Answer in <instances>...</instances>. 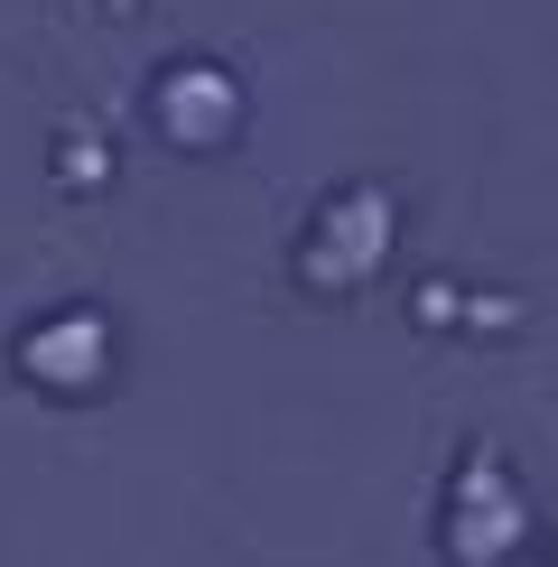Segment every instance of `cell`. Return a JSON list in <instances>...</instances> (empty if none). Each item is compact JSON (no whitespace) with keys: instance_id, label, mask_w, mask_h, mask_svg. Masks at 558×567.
Listing matches in <instances>:
<instances>
[{"instance_id":"2","label":"cell","mask_w":558,"mask_h":567,"mask_svg":"<svg viewBox=\"0 0 558 567\" xmlns=\"http://www.w3.org/2000/svg\"><path fill=\"white\" fill-rule=\"evenodd\" d=\"M437 549H447V567H512L530 549V503L503 475L494 446H465V465L447 484V512H437Z\"/></svg>"},{"instance_id":"5","label":"cell","mask_w":558,"mask_h":567,"mask_svg":"<svg viewBox=\"0 0 558 567\" xmlns=\"http://www.w3.org/2000/svg\"><path fill=\"white\" fill-rule=\"evenodd\" d=\"M549 567H558V539H549Z\"/></svg>"},{"instance_id":"1","label":"cell","mask_w":558,"mask_h":567,"mask_svg":"<svg viewBox=\"0 0 558 567\" xmlns=\"http://www.w3.org/2000/svg\"><path fill=\"white\" fill-rule=\"evenodd\" d=\"M391 233H401V205L382 186H335L308 215V233H298V289L308 298H363L391 261Z\"/></svg>"},{"instance_id":"4","label":"cell","mask_w":558,"mask_h":567,"mask_svg":"<svg viewBox=\"0 0 558 567\" xmlns=\"http://www.w3.org/2000/svg\"><path fill=\"white\" fill-rule=\"evenodd\" d=\"M149 122H158V140H168L177 158H224L232 140H242L251 103H242V84H232L224 65L186 56V65H168V75L149 84Z\"/></svg>"},{"instance_id":"3","label":"cell","mask_w":558,"mask_h":567,"mask_svg":"<svg viewBox=\"0 0 558 567\" xmlns=\"http://www.w3.org/2000/svg\"><path fill=\"white\" fill-rule=\"evenodd\" d=\"M19 382L38 400H56V410H84V400L112 391V363H122V344H112V317L103 307H56V317H38L29 336L10 344Z\"/></svg>"}]
</instances>
